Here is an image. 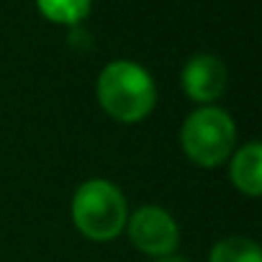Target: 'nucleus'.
Segmentation results:
<instances>
[{
    "instance_id": "4",
    "label": "nucleus",
    "mask_w": 262,
    "mask_h": 262,
    "mask_svg": "<svg viewBox=\"0 0 262 262\" xmlns=\"http://www.w3.org/2000/svg\"><path fill=\"white\" fill-rule=\"evenodd\" d=\"M128 236L137 249L152 257H170L180 242L175 219L157 206H144L128 219Z\"/></svg>"
},
{
    "instance_id": "9",
    "label": "nucleus",
    "mask_w": 262,
    "mask_h": 262,
    "mask_svg": "<svg viewBox=\"0 0 262 262\" xmlns=\"http://www.w3.org/2000/svg\"><path fill=\"white\" fill-rule=\"evenodd\" d=\"M157 262H188L185 257H160Z\"/></svg>"
},
{
    "instance_id": "7",
    "label": "nucleus",
    "mask_w": 262,
    "mask_h": 262,
    "mask_svg": "<svg viewBox=\"0 0 262 262\" xmlns=\"http://www.w3.org/2000/svg\"><path fill=\"white\" fill-rule=\"evenodd\" d=\"M36 8L52 24L75 26L90 13V0H36Z\"/></svg>"
},
{
    "instance_id": "3",
    "label": "nucleus",
    "mask_w": 262,
    "mask_h": 262,
    "mask_svg": "<svg viewBox=\"0 0 262 262\" xmlns=\"http://www.w3.org/2000/svg\"><path fill=\"white\" fill-rule=\"evenodd\" d=\"M234 139L236 128L231 116L216 105H203L193 111L180 128V144L185 155L201 167L221 165L231 155Z\"/></svg>"
},
{
    "instance_id": "1",
    "label": "nucleus",
    "mask_w": 262,
    "mask_h": 262,
    "mask_svg": "<svg viewBox=\"0 0 262 262\" xmlns=\"http://www.w3.org/2000/svg\"><path fill=\"white\" fill-rule=\"evenodd\" d=\"M98 100L111 118L121 123H137L152 113L157 103V88L144 67L118 59L100 72Z\"/></svg>"
},
{
    "instance_id": "5",
    "label": "nucleus",
    "mask_w": 262,
    "mask_h": 262,
    "mask_svg": "<svg viewBox=\"0 0 262 262\" xmlns=\"http://www.w3.org/2000/svg\"><path fill=\"white\" fill-rule=\"evenodd\" d=\"M183 88L195 103H213L226 90V67L213 54H195L183 70Z\"/></svg>"
},
{
    "instance_id": "2",
    "label": "nucleus",
    "mask_w": 262,
    "mask_h": 262,
    "mask_svg": "<svg viewBox=\"0 0 262 262\" xmlns=\"http://www.w3.org/2000/svg\"><path fill=\"white\" fill-rule=\"evenodd\" d=\"M72 221L93 242H111L126 226V198L108 180H88L75 190Z\"/></svg>"
},
{
    "instance_id": "6",
    "label": "nucleus",
    "mask_w": 262,
    "mask_h": 262,
    "mask_svg": "<svg viewBox=\"0 0 262 262\" xmlns=\"http://www.w3.org/2000/svg\"><path fill=\"white\" fill-rule=\"evenodd\" d=\"M231 183L244 195H259L262 190V147L257 142L244 144L231 162Z\"/></svg>"
},
{
    "instance_id": "8",
    "label": "nucleus",
    "mask_w": 262,
    "mask_h": 262,
    "mask_svg": "<svg viewBox=\"0 0 262 262\" xmlns=\"http://www.w3.org/2000/svg\"><path fill=\"white\" fill-rule=\"evenodd\" d=\"M208 262H262V254H259V247L254 239L229 236V239H221L211 249Z\"/></svg>"
}]
</instances>
